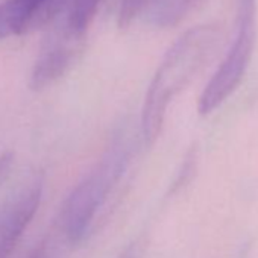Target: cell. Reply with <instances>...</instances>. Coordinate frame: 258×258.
Wrapping results in <instances>:
<instances>
[{
	"label": "cell",
	"instance_id": "6da1fadb",
	"mask_svg": "<svg viewBox=\"0 0 258 258\" xmlns=\"http://www.w3.org/2000/svg\"><path fill=\"white\" fill-rule=\"evenodd\" d=\"M222 43L217 25H199L182 34L157 69L146 93L142 112V134L154 145L161 134L166 112L173 99L187 88Z\"/></svg>",
	"mask_w": 258,
	"mask_h": 258
},
{
	"label": "cell",
	"instance_id": "7a4b0ae2",
	"mask_svg": "<svg viewBox=\"0 0 258 258\" xmlns=\"http://www.w3.org/2000/svg\"><path fill=\"white\" fill-rule=\"evenodd\" d=\"M129 160V145L117 137L100 163L85 176L67 196L58 217V228L70 243H79L99 208L106 201L111 188L121 176Z\"/></svg>",
	"mask_w": 258,
	"mask_h": 258
},
{
	"label": "cell",
	"instance_id": "3957f363",
	"mask_svg": "<svg viewBox=\"0 0 258 258\" xmlns=\"http://www.w3.org/2000/svg\"><path fill=\"white\" fill-rule=\"evenodd\" d=\"M255 10H237V29L228 53L207 84L198 103L201 115L217 109L240 85L255 43Z\"/></svg>",
	"mask_w": 258,
	"mask_h": 258
},
{
	"label": "cell",
	"instance_id": "277c9868",
	"mask_svg": "<svg viewBox=\"0 0 258 258\" xmlns=\"http://www.w3.org/2000/svg\"><path fill=\"white\" fill-rule=\"evenodd\" d=\"M100 0H26L29 32L61 31L87 37Z\"/></svg>",
	"mask_w": 258,
	"mask_h": 258
},
{
	"label": "cell",
	"instance_id": "5b68a950",
	"mask_svg": "<svg viewBox=\"0 0 258 258\" xmlns=\"http://www.w3.org/2000/svg\"><path fill=\"white\" fill-rule=\"evenodd\" d=\"M85 46V37L47 31L31 73V88L44 90L64 78L76 64Z\"/></svg>",
	"mask_w": 258,
	"mask_h": 258
},
{
	"label": "cell",
	"instance_id": "8992f818",
	"mask_svg": "<svg viewBox=\"0 0 258 258\" xmlns=\"http://www.w3.org/2000/svg\"><path fill=\"white\" fill-rule=\"evenodd\" d=\"M43 182L35 178L20 185L0 205V258H8L38 211Z\"/></svg>",
	"mask_w": 258,
	"mask_h": 258
},
{
	"label": "cell",
	"instance_id": "52a82bcc",
	"mask_svg": "<svg viewBox=\"0 0 258 258\" xmlns=\"http://www.w3.org/2000/svg\"><path fill=\"white\" fill-rule=\"evenodd\" d=\"M118 258H145V243L142 241V238L133 241L118 255Z\"/></svg>",
	"mask_w": 258,
	"mask_h": 258
},
{
	"label": "cell",
	"instance_id": "ba28073f",
	"mask_svg": "<svg viewBox=\"0 0 258 258\" xmlns=\"http://www.w3.org/2000/svg\"><path fill=\"white\" fill-rule=\"evenodd\" d=\"M13 160H14V155L11 152H7L0 157V185L8 179V176L11 173Z\"/></svg>",
	"mask_w": 258,
	"mask_h": 258
},
{
	"label": "cell",
	"instance_id": "9c48e42d",
	"mask_svg": "<svg viewBox=\"0 0 258 258\" xmlns=\"http://www.w3.org/2000/svg\"><path fill=\"white\" fill-rule=\"evenodd\" d=\"M196 2H198V0H178L176 8H175V16H173L175 23L187 13V10H190Z\"/></svg>",
	"mask_w": 258,
	"mask_h": 258
},
{
	"label": "cell",
	"instance_id": "30bf717a",
	"mask_svg": "<svg viewBox=\"0 0 258 258\" xmlns=\"http://www.w3.org/2000/svg\"><path fill=\"white\" fill-rule=\"evenodd\" d=\"M29 258H50V253H49V249L46 244H41L40 247H37Z\"/></svg>",
	"mask_w": 258,
	"mask_h": 258
}]
</instances>
